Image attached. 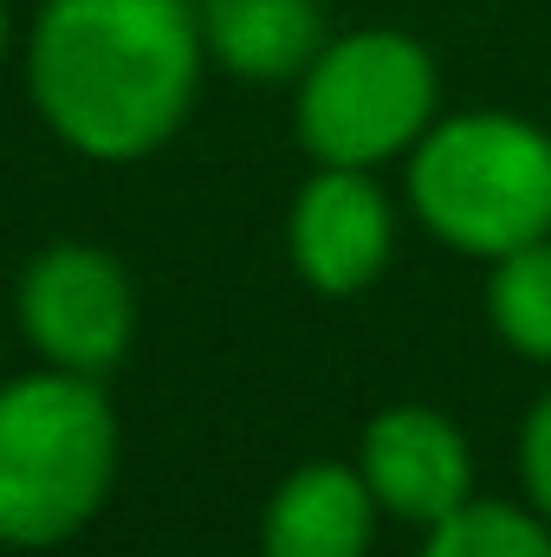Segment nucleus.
Listing matches in <instances>:
<instances>
[{
  "label": "nucleus",
  "instance_id": "f257e3e1",
  "mask_svg": "<svg viewBox=\"0 0 551 557\" xmlns=\"http://www.w3.org/2000/svg\"><path fill=\"white\" fill-rule=\"evenodd\" d=\"M201 59L188 0H46L26 85L59 143L91 162H137L182 131Z\"/></svg>",
  "mask_w": 551,
  "mask_h": 557
},
{
  "label": "nucleus",
  "instance_id": "f03ea898",
  "mask_svg": "<svg viewBox=\"0 0 551 557\" xmlns=\"http://www.w3.org/2000/svg\"><path fill=\"white\" fill-rule=\"evenodd\" d=\"M118 409L98 376L33 370L0 383V545L52 552L91 525L118 480Z\"/></svg>",
  "mask_w": 551,
  "mask_h": 557
},
{
  "label": "nucleus",
  "instance_id": "7ed1b4c3",
  "mask_svg": "<svg viewBox=\"0 0 551 557\" xmlns=\"http://www.w3.org/2000/svg\"><path fill=\"white\" fill-rule=\"evenodd\" d=\"M421 227L474 260H500L551 234V137L513 111H461L428 124L409 156Z\"/></svg>",
  "mask_w": 551,
  "mask_h": 557
},
{
  "label": "nucleus",
  "instance_id": "20e7f679",
  "mask_svg": "<svg viewBox=\"0 0 551 557\" xmlns=\"http://www.w3.org/2000/svg\"><path fill=\"white\" fill-rule=\"evenodd\" d=\"M441 78L428 46L390 26L325 39L298 78V137L331 169H377L428 137Z\"/></svg>",
  "mask_w": 551,
  "mask_h": 557
},
{
  "label": "nucleus",
  "instance_id": "39448f33",
  "mask_svg": "<svg viewBox=\"0 0 551 557\" xmlns=\"http://www.w3.org/2000/svg\"><path fill=\"white\" fill-rule=\"evenodd\" d=\"M20 324L52 370L105 376L137 331L131 273L105 247H78V240L46 247L20 278Z\"/></svg>",
  "mask_w": 551,
  "mask_h": 557
},
{
  "label": "nucleus",
  "instance_id": "423d86ee",
  "mask_svg": "<svg viewBox=\"0 0 551 557\" xmlns=\"http://www.w3.org/2000/svg\"><path fill=\"white\" fill-rule=\"evenodd\" d=\"M285 234H292L298 273L318 292H331V298H351L390 267L396 214H390V195L370 182V169H331L325 162L298 188Z\"/></svg>",
  "mask_w": 551,
  "mask_h": 557
},
{
  "label": "nucleus",
  "instance_id": "0eeeda50",
  "mask_svg": "<svg viewBox=\"0 0 551 557\" xmlns=\"http://www.w3.org/2000/svg\"><path fill=\"white\" fill-rule=\"evenodd\" d=\"M364 480L390 519L434 525L474 499V454L467 434L441 409H383L364 428Z\"/></svg>",
  "mask_w": 551,
  "mask_h": 557
},
{
  "label": "nucleus",
  "instance_id": "6e6552de",
  "mask_svg": "<svg viewBox=\"0 0 551 557\" xmlns=\"http://www.w3.org/2000/svg\"><path fill=\"white\" fill-rule=\"evenodd\" d=\"M377 519L383 506L364 467L311 460L273 493L260 525V557H370Z\"/></svg>",
  "mask_w": 551,
  "mask_h": 557
},
{
  "label": "nucleus",
  "instance_id": "1a4fd4ad",
  "mask_svg": "<svg viewBox=\"0 0 551 557\" xmlns=\"http://www.w3.org/2000/svg\"><path fill=\"white\" fill-rule=\"evenodd\" d=\"M201 46L247 85L305 78V65L325 52V13L318 0H195Z\"/></svg>",
  "mask_w": 551,
  "mask_h": 557
},
{
  "label": "nucleus",
  "instance_id": "9d476101",
  "mask_svg": "<svg viewBox=\"0 0 551 557\" xmlns=\"http://www.w3.org/2000/svg\"><path fill=\"white\" fill-rule=\"evenodd\" d=\"M487 311H493V331H500L519 357L551 363V234L493 260Z\"/></svg>",
  "mask_w": 551,
  "mask_h": 557
},
{
  "label": "nucleus",
  "instance_id": "9b49d317",
  "mask_svg": "<svg viewBox=\"0 0 551 557\" xmlns=\"http://www.w3.org/2000/svg\"><path fill=\"white\" fill-rule=\"evenodd\" d=\"M421 557H551V525L506 499H467L428 525Z\"/></svg>",
  "mask_w": 551,
  "mask_h": 557
},
{
  "label": "nucleus",
  "instance_id": "f8f14e48",
  "mask_svg": "<svg viewBox=\"0 0 551 557\" xmlns=\"http://www.w3.org/2000/svg\"><path fill=\"white\" fill-rule=\"evenodd\" d=\"M519 473H526L532 512L551 525V396L526 416V434H519Z\"/></svg>",
  "mask_w": 551,
  "mask_h": 557
},
{
  "label": "nucleus",
  "instance_id": "ddd939ff",
  "mask_svg": "<svg viewBox=\"0 0 551 557\" xmlns=\"http://www.w3.org/2000/svg\"><path fill=\"white\" fill-rule=\"evenodd\" d=\"M7 46H13V20H7V0H0V65H7Z\"/></svg>",
  "mask_w": 551,
  "mask_h": 557
}]
</instances>
